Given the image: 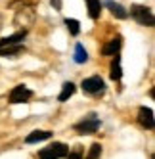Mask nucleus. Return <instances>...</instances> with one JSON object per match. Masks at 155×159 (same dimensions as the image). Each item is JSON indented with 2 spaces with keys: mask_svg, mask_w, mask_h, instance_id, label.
Instances as JSON below:
<instances>
[{
  "mask_svg": "<svg viewBox=\"0 0 155 159\" xmlns=\"http://www.w3.org/2000/svg\"><path fill=\"white\" fill-rule=\"evenodd\" d=\"M35 19H37V12H35V6L31 4H21L19 10H16V16H14V25L21 31H29L31 25H35Z\"/></svg>",
  "mask_w": 155,
  "mask_h": 159,
  "instance_id": "obj_1",
  "label": "nucleus"
},
{
  "mask_svg": "<svg viewBox=\"0 0 155 159\" xmlns=\"http://www.w3.org/2000/svg\"><path fill=\"white\" fill-rule=\"evenodd\" d=\"M130 16L134 17L140 25H144V27H151V25L155 23L151 10L146 8V6H140V4H134V6L130 8Z\"/></svg>",
  "mask_w": 155,
  "mask_h": 159,
  "instance_id": "obj_2",
  "label": "nucleus"
},
{
  "mask_svg": "<svg viewBox=\"0 0 155 159\" xmlns=\"http://www.w3.org/2000/svg\"><path fill=\"white\" fill-rule=\"evenodd\" d=\"M67 153H69V152H67V146H65V144L54 142L52 146L40 150V152H38V157H40V159H61V157H65Z\"/></svg>",
  "mask_w": 155,
  "mask_h": 159,
  "instance_id": "obj_3",
  "label": "nucleus"
},
{
  "mask_svg": "<svg viewBox=\"0 0 155 159\" xmlns=\"http://www.w3.org/2000/svg\"><path fill=\"white\" fill-rule=\"evenodd\" d=\"M104 88H105V83H104V79L102 77H88L82 81V90L88 94H100V92H104Z\"/></svg>",
  "mask_w": 155,
  "mask_h": 159,
  "instance_id": "obj_4",
  "label": "nucleus"
},
{
  "mask_svg": "<svg viewBox=\"0 0 155 159\" xmlns=\"http://www.w3.org/2000/svg\"><path fill=\"white\" fill-rule=\"evenodd\" d=\"M31 96H33V92L27 86L17 84V86H14L12 92H10V104H23V102L31 100Z\"/></svg>",
  "mask_w": 155,
  "mask_h": 159,
  "instance_id": "obj_5",
  "label": "nucleus"
},
{
  "mask_svg": "<svg viewBox=\"0 0 155 159\" xmlns=\"http://www.w3.org/2000/svg\"><path fill=\"white\" fill-rule=\"evenodd\" d=\"M98 127H100V121L94 115H90V117H86L84 121L77 123L75 125V130L79 132V134H92V132L98 130Z\"/></svg>",
  "mask_w": 155,
  "mask_h": 159,
  "instance_id": "obj_6",
  "label": "nucleus"
},
{
  "mask_svg": "<svg viewBox=\"0 0 155 159\" xmlns=\"http://www.w3.org/2000/svg\"><path fill=\"white\" fill-rule=\"evenodd\" d=\"M138 121L142 127H146V129H153V111L149 107H140L138 109Z\"/></svg>",
  "mask_w": 155,
  "mask_h": 159,
  "instance_id": "obj_7",
  "label": "nucleus"
},
{
  "mask_svg": "<svg viewBox=\"0 0 155 159\" xmlns=\"http://www.w3.org/2000/svg\"><path fill=\"white\" fill-rule=\"evenodd\" d=\"M25 35H27L25 31H17L16 35H12V37L0 39V50H2V48H10V46H17V44L25 39Z\"/></svg>",
  "mask_w": 155,
  "mask_h": 159,
  "instance_id": "obj_8",
  "label": "nucleus"
},
{
  "mask_svg": "<svg viewBox=\"0 0 155 159\" xmlns=\"http://www.w3.org/2000/svg\"><path fill=\"white\" fill-rule=\"evenodd\" d=\"M119 50H121V37H115L109 42L104 44L102 48V54L104 56H119Z\"/></svg>",
  "mask_w": 155,
  "mask_h": 159,
  "instance_id": "obj_9",
  "label": "nucleus"
},
{
  "mask_svg": "<svg viewBox=\"0 0 155 159\" xmlns=\"http://www.w3.org/2000/svg\"><path fill=\"white\" fill-rule=\"evenodd\" d=\"M105 6L111 10V14L117 17V19H126L128 17V12L121 6V4H117V2H113V0H105Z\"/></svg>",
  "mask_w": 155,
  "mask_h": 159,
  "instance_id": "obj_10",
  "label": "nucleus"
},
{
  "mask_svg": "<svg viewBox=\"0 0 155 159\" xmlns=\"http://www.w3.org/2000/svg\"><path fill=\"white\" fill-rule=\"evenodd\" d=\"M50 138H52L50 130H35L25 138V142L27 144H35V142H42V140H50Z\"/></svg>",
  "mask_w": 155,
  "mask_h": 159,
  "instance_id": "obj_11",
  "label": "nucleus"
},
{
  "mask_svg": "<svg viewBox=\"0 0 155 159\" xmlns=\"http://www.w3.org/2000/svg\"><path fill=\"white\" fill-rule=\"evenodd\" d=\"M86 6H88V16H90L92 19H98L100 12H102V4H100V0H86Z\"/></svg>",
  "mask_w": 155,
  "mask_h": 159,
  "instance_id": "obj_12",
  "label": "nucleus"
},
{
  "mask_svg": "<svg viewBox=\"0 0 155 159\" xmlns=\"http://www.w3.org/2000/svg\"><path fill=\"white\" fill-rule=\"evenodd\" d=\"M73 94H75V84L73 83H65L61 86V92H60V102H67Z\"/></svg>",
  "mask_w": 155,
  "mask_h": 159,
  "instance_id": "obj_13",
  "label": "nucleus"
},
{
  "mask_svg": "<svg viewBox=\"0 0 155 159\" xmlns=\"http://www.w3.org/2000/svg\"><path fill=\"white\" fill-rule=\"evenodd\" d=\"M75 61H77V63L88 61V52L84 50L82 44H77V46H75Z\"/></svg>",
  "mask_w": 155,
  "mask_h": 159,
  "instance_id": "obj_14",
  "label": "nucleus"
},
{
  "mask_svg": "<svg viewBox=\"0 0 155 159\" xmlns=\"http://www.w3.org/2000/svg\"><path fill=\"white\" fill-rule=\"evenodd\" d=\"M121 75H123V73H121V58L115 56V61L111 63V79H113V81H119Z\"/></svg>",
  "mask_w": 155,
  "mask_h": 159,
  "instance_id": "obj_15",
  "label": "nucleus"
},
{
  "mask_svg": "<svg viewBox=\"0 0 155 159\" xmlns=\"http://www.w3.org/2000/svg\"><path fill=\"white\" fill-rule=\"evenodd\" d=\"M65 25H67L69 33H71V35H75V37L81 33V25H79V21H77V19H65Z\"/></svg>",
  "mask_w": 155,
  "mask_h": 159,
  "instance_id": "obj_16",
  "label": "nucleus"
},
{
  "mask_svg": "<svg viewBox=\"0 0 155 159\" xmlns=\"http://www.w3.org/2000/svg\"><path fill=\"white\" fill-rule=\"evenodd\" d=\"M100 155H102V146H100V144H92L90 152L86 153V159H98Z\"/></svg>",
  "mask_w": 155,
  "mask_h": 159,
  "instance_id": "obj_17",
  "label": "nucleus"
},
{
  "mask_svg": "<svg viewBox=\"0 0 155 159\" xmlns=\"http://www.w3.org/2000/svg\"><path fill=\"white\" fill-rule=\"evenodd\" d=\"M67 159H82L84 157V152H82V146H75L73 148V152L65 155Z\"/></svg>",
  "mask_w": 155,
  "mask_h": 159,
  "instance_id": "obj_18",
  "label": "nucleus"
},
{
  "mask_svg": "<svg viewBox=\"0 0 155 159\" xmlns=\"http://www.w3.org/2000/svg\"><path fill=\"white\" fill-rule=\"evenodd\" d=\"M21 50V46H10V48H2L0 50V56H16V54H19Z\"/></svg>",
  "mask_w": 155,
  "mask_h": 159,
  "instance_id": "obj_19",
  "label": "nucleus"
},
{
  "mask_svg": "<svg viewBox=\"0 0 155 159\" xmlns=\"http://www.w3.org/2000/svg\"><path fill=\"white\" fill-rule=\"evenodd\" d=\"M0 31H2V16H0Z\"/></svg>",
  "mask_w": 155,
  "mask_h": 159,
  "instance_id": "obj_20",
  "label": "nucleus"
}]
</instances>
